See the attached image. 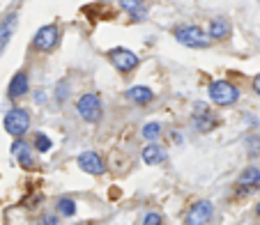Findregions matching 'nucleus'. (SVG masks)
<instances>
[{"label": "nucleus", "mask_w": 260, "mask_h": 225, "mask_svg": "<svg viewBox=\"0 0 260 225\" xmlns=\"http://www.w3.org/2000/svg\"><path fill=\"white\" fill-rule=\"evenodd\" d=\"M159 131H161V127L159 124H147V127H143V138H147V140H154V138L159 136Z\"/></svg>", "instance_id": "nucleus-20"}, {"label": "nucleus", "mask_w": 260, "mask_h": 225, "mask_svg": "<svg viewBox=\"0 0 260 225\" xmlns=\"http://www.w3.org/2000/svg\"><path fill=\"white\" fill-rule=\"evenodd\" d=\"M76 110L85 122H97L102 118V101H99L97 94H83L76 103Z\"/></svg>", "instance_id": "nucleus-4"}, {"label": "nucleus", "mask_w": 260, "mask_h": 225, "mask_svg": "<svg viewBox=\"0 0 260 225\" xmlns=\"http://www.w3.org/2000/svg\"><path fill=\"white\" fill-rule=\"evenodd\" d=\"M175 40L182 46H189V49H205V46H210V34L205 30H201L198 25H180V28H175Z\"/></svg>", "instance_id": "nucleus-1"}, {"label": "nucleus", "mask_w": 260, "mask_h": 225, "mask_svg": "<svg viewBox=\"0 0 260 225\" xmlns=\"http://www.w3.org/2000/svg\"><path fill=\"white\" fill-rule=\"evenodd\" d=\"M108 60H111L113 67L122 73H127V71H132V69L138 67V55L132 53V51H127V49H113L108 53Z\"/></svg>", "instance_id": "nucleus-6"}, {"label": "nucleus", "mask_w": 260, "mask_h": 225, "mask_svg": "<svg viewBox=\"0 0 260 225\" xmlns=\"http://www.w3.org/2000/svg\"><path fill=\"white\" fill-rule=\"evenodd\" d=\"M120 7H122L124 12H129L134 21H143L147 16V10L141 0H120Z\"/></svg>", "instance_id": "nucleus-16"}, {"label": "nucleus", "mask_w": 260, "mask_h": 225, "mask_svg": "<svg viewBox=\"0 0 260 225\" xmlns=\"http://www.w3.org/2000/svg\"><path fill=\"white\" fill-rule=\"evenodd\" d=\"M7 94H10L12 99L25 97V94H28V76H25V73H16L14 79H12V83H10Z\"/></svg>", "instance_id": "nucleus-14"}, {"label": "nucleus", "mask_w": 260, "mask_h": 225, "mask_svg": "<svg viewBox=\"0 0 260 225\" xmlns=\"http://www.w3.org/2000/svg\"><path fill=\"white\" fill-rule=\"evenodd\" d=\"M143 161H145L147 166H159V163L166 161V152H164L159 145L150 142V145L143 149Z\"/></svg>", "instance_id": "nucleus-13"}, {"label": "nucleus", "mask_w": 260, "mask_h": 225, "mask_svg": "<svg viewBox=\"0 0 260 225\" xmlns=\"http://www.w3.org/2000/svg\"><path fill=\"white\" fill-rule=\"evenodd\" d=\"M12 154H14V159L21 163L23 168H32L35 166V159H32V152H30V147L25 145L21 138H16L14 145H12Z\"/></svg>", "instance_id": "nucleus-9"}, {"label": "nucleus", "mask_w": 260, "mask_h": 225, "mask_svg": "<svg viewBox=\"0 0 260 225\" xmlns=\"http://www.w3.org/2000/svg\"><path fill=\"white\" fill-rule=\"evenodd\" d=\"M255 214H258V216H260V202H258V207H255Z\"/></svg>", "instance_id": "nucleus-23"}, {"label": "nucleus", "mask_w": 260, "mask_h": 225, "mask_svg": "<svg viewBox=\"0 0 260 225\" xmlns=\"http://www.w3.org/2000/svg\"><path fill=\"white\" fill-rule=\"evenodd\" d=\"M253 90H255V94H260V76L253 79Z\"/></svg>", "instance_id": "nucleus-22"}, {"label": "nucleus", "mask_w": 260, "mask_h": 225, "mask_svg": "<svg viewBox=\"0 0 260 225\" xmlns=\"http://www.w3.org/2000/svg\"><path fill=\"white\" fill-rule=\"evenodd\" d=\"M143 223H145V225H157V223H161V216H157V214H147L145 218H143Z\"/></svg>", "instance_id": "nucleus-21"}, {"label": "nucleus", "mask_w": 260, "mask_h": 225, "mask_svg": "<svg viewBox=\"0 0 260 225\" xmlns=\"http://www.w3.org/2000/svg\"><path fill=\"white\" fill-rule=\"evenodd\" d=\"M152 90L150 88H143V85H134V88L127 90V99L134 103H138V106H145V103L152 101Z\"/></svg>", "instance_id": "nucleus-11"}, {"label": "nucleus", "mask_w": 260, "mask_h": 225, "mask_svg": "<svg viewBox=\"0 0 260 225\" xmlns=\"http://www.w3.org/2000/svg\"><path fill=\"white\" fill-rule=\"evenodd\" d=\"M193 122H196V129H198V131H201V133H207V131H212V129L219 124V118H216V115H212V113L205 108V110L198 113Z\"/></svg>", "instance_id": "nucleus-15"}, {"label": "nucleus", "mask_w": 260, "mask_h": 225, "mask_svg": "<svg viewBox=\"0 0 260 225\" xmlns=\"http://www.w3.org/2000/svg\"><path fill=\"white\" fill-rule=\"evenodd\" d=\"M212 211H214V207H212V202H207V200H198L196 205L189 209V214H187V223H191V225H203V223H207V220L212 218Z\"/></svg>", "instance_id": "nucleus-7"}, {"label": "nucleus", "mask_w": 260, "mask_h": 225, "mask_svg": "<svg viewBox=\"0 0 260 225\" xmlns=\"http://www.w3.org/2000/svg\"><path fill=\"white\" fill-rule=\"evenodd\" d=\"M58 211L60 214H64V216H74L76 214V205H74L69 198H60L58 200Z\"/></svg>", "instance_id": "nucleus-18"}, {"label": "nucleus", "mask_w": 260, "mask_h": 225, "mask_svg": "<svg viewBox=\"0 0 260 225\" xmlns=\"http://www.w3.org/2000/svg\"><path fill=\"white\" fill-rule=\"evenodd\" d=\"M16 23H19V19H16V14H12V16H7V21L3 25H0V53L7 49V44H10V40H12V34H14V30H16Z\"/></svg>", "instance_id": "nucleus-12"}, {"label": "nucleus", "mask_w": 260, "mask_h": 225, "mask_svg": "<svg viewBox=\"0 0 260 225\" xmlns=\"http://www.w3.org/2000/svg\"><path fill=\"white\" fill-rule=\"evenodd\" d=\"M35 147H37V152H49L51 149V140L46 133H37L35 136Z\"/></svg>", "instance_id": "nucleus-19"}, {"label": "nucleus", "mask_w": 260, "mask_h": 225, "mask_svg": "<svg viewBox=\"0 0 260 225\" xmlns=\"http://www.w3.org/2000/svg\"><path fill=\"white\" fill-rule=\"evenodd\" d=\"M210 99L219 106H233L240 99V90L228 81H214L210 85Z\"/></svg>", "instance_id": "nucleus-3"}, {"label": "nucleus", "mask_w": 260, "mask_h": 225, "mask_svg": "<svg viewBox=\"0 0 260 225\" xmlns=\"http://www.w3.org/2000/svg\"><path fill=\"white\" fill-rule=\"evenodd\" d=\"M28 129H30L28 110H23V108H12V110L5 115V131L10 133V136L21 138L28 133Z\"/></svg>", "instance_id": "nucleus-2"}, {"label": "nucleus", "mask_w": 260, "mask_h": 225, "mask_svg": "<svg viewBox=\"0 0 260 225\" xmlns=\"http://www.w3.org/2000/svg\"><path fill=\"white\" fill-rule=\"evenodd\" d=\"M79 168L83 172H88V175H104V170H106L102 157H97L94 152H83L81 154L79 157Z\"/></svg>", "instance_id": "nucleus-8"}, {"label": "nucleus", "mask_w": 260, "mask_h": 225, "mask_svg": "<svg viewBox=\"0 0 260 225\" xmlns=\"http://www.w3.org/2000/svg\"><path fill=\"white\" fill-rule=\"evenodd\" d=\"M240 189L246 191V193L260 189V170L258 168H246V170L242 172L240 175Z\"/></svg>", "instance_id": "nucleus-10"}, {"label": "nucleus", "mask_w": 260, "mask_h": 225, "mask_svg": "<svg viewBox=\"0 0 260 225\" xmlns=\"http://www.w3.org/2000/svg\"><path fill=\"white\" fill-rule=\"evenodd\" d=\"M207 34H210V40H223V37L231 34V25H228L226 19H212Z\"/></svg>", "instance_id": "nucleus-17"}, {"label": "nucleus", "mask_w": 260, "mask_h": 225, "mask_svg": "<svg viewBox=\"0 0 260 225\" xmlns=\"http://www.w3.org/2000/svg\"><path fill=\"white\" fill-rule=\"evenodd\" d=\"M60 42V30L55 28V25H44V28H40V32L35 34V49L37 51H44V53H51V51L58 46Z\"/></svg>", "instance_id": "nucleus-5"}]
</instances>
